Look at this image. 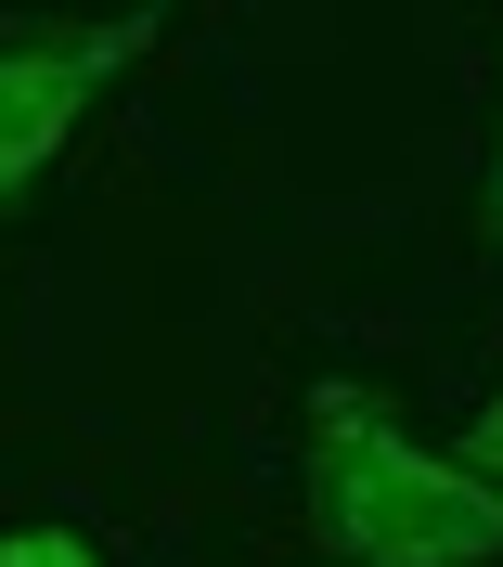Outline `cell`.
I'll return each instance as SVG.
<instances>
[{
	"label": "cell",
	"instance_id": "obj_1",
	"mask_svg": "<svg viewBox=\"0 0 503 567\" xmlns=\"http://www.w3.org/2000/svg\"><path fill=\"white\" fill-rule=\"evenodd\" d=\"M297 491H310V529L336 567H491L503 555V491L465 477L452 452H427L361 374L310 388Z\"/></svg>",
	"mask_w": 503,
	"mask_h": 567
},
{
	"label": "cell",
	"instance_id": "obj_2",
	"mask_svg": "<svg viewBox=\"0 0 503 567\" xmlns=\"http://www.w3.org/2000/svg\"><path fill=\"white\" fill-rule=\"evenodd\" d=\"M155 52V13H116V27H0V207H27L52 155L91 130L116 78Z\"/></svg>",
	"mask_w": 503,
	"mask_h": 567
},
{
	"label": "cell",
	"instance_id": "obj_3",
	"mask_svg": "<svg viewBox=\"0 0 503 567\" xmlns=\"http://www.w3.org/2000/svg\"><path fill=\"white\" fill-rule=\"evenodd\" d=\"M0 567H104L78 529H0Z\"/></svg>",
	"mask_w": 503,
	"mask_h": 567
},
{
	"label": "cell",
	"instance_id": "obj_4",
	"mask_svg": "<svg viewBox=\"0 0 503 567\" xmlns=\"http://www.w3.org/2000/svg\"><path fill=\"white\" fill-rule=\"evenodd\" d=\"M452 464H465V477H491V491H503V388H491V400H478V413H465V439H452Z\"/></svg>",
	"mask_w": 503,
	"mask_h": 567
},
{
	"label": "cell",
	"instance_id": "obj_5",
	"mask_svg": "<svg viewBox=\"0 0 503 567\" xmlns=\"http://www.w3.org/2000/svg\"><path fill=\"white\" fill-rule=\"evenodd\" d=\"M478 219H491V258H503V130H491V181H478Z\"/></svg>",
	"mask_w": 503,
	"mask_h": 567
}]
</instances>
